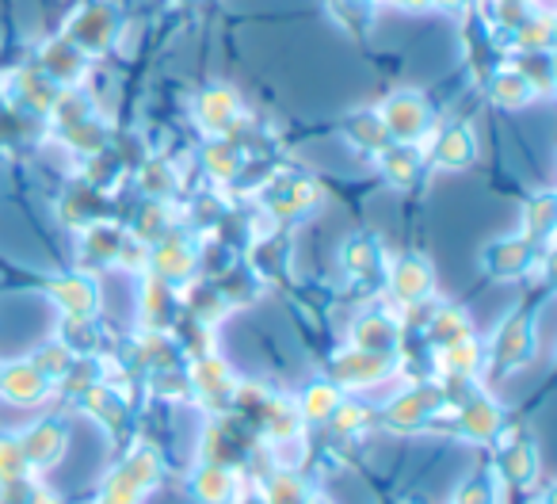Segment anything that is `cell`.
I'll list each match as a JSON object with an SVG mask.
<instances>
[{
    "mask_svg": "<svg viewBox=\"0 0 557 504\" xmlns=\"http://www.w3.org/2000/svg\"><path fill=\"white\" fill-rule=\"evenodd\" d=\"M424 119H428V108L420 103V96H394V100L386 103L382 126L394 131V134H401V138H412V134H420Z\"/></svg>",
    "mask_w": 557,
    "mask_h": 504,
    "instance_id": "cell-1",
    "label": "cell"
},
{
    "mask_svg": "<svg viewBox=\"0 0 557 504\" xmlns=\"http://www.w3.org/2000/svg\"><path fill=\"white\" fill-rule=\"evenodd\" d=\"M195 496L202 504H233V496H237V474L230 466H202L195 474Z\"/></svg>",
    "mask_w": 557,
    "mask_h": 504,
    "instance_id": "cell-2",
    "label": "cell"
},
{
    "mask_svg": "<svg viewBox=\"0 0 557 504\" xmlns=\"http://www.w3.org/2000/svg\"><path fill=\"white\" fill-rule=\"evenodd\" d=\"M42 386H47V374L39 371V367L32 364H20V367H9V371L0 374V390L12 397V402H35V397L42 394Z\"/></svg>",
    "mask_w": 557,
    "mask_h": 504,
    "instance_id": "cell-3",
    "label": "cell"
},
{
    "mask_svg": "<svg viewBox=\"0 0 557 504\" xmlns=\"http://www.w3.org/2000/svg\"><path fill=\"white\" fill-rule=\"evenodd\" d=\"M24 458L27 463H39V466H50L58 455H62V447H65V440H62V432H58L54 425H42V428H35L32 435H27L24 443Z\"/></svg>",
    "mask_w": 557,
    "mask_h": 504,
    "instance_id": "cell-4",
    "label": "cell"
},
{
    "mask_svg": "<svg viewBox=\"0 0 557 504\" xmlns=\"http://www.w3.org/2000/svg\"><path fill=\"white\" fill-rule=\"evenodd\" d=\"M496 425H500V413H496L493 402H470L462 409V435H470V440L496 435Z\"/></svg>",
    "mask_w": 557,
    "mask_h": 504,
    "instance_id": "cell-5",
    "label": "cell"
},
{
    "mask_svg": "<svg viewBox=\"0 0 557 504\" xmlns=\"http://www.w3.org/2000/svg\"><path fill=\"white\" fill-rule=\"evenodd\" d=\"M394 287L401 298H424L428 295V265L424 260H401L394 272Z\"/></svg>",
    "mask_w": 557,
    "mask_h": 504,
    "instance_id": "cell-6",
    "label": "cell"
},
{
    "mask_svg": "<svg viewBox=\"0 0 557 504\" xmlns=\"http://www.w3.org/2000/svg\"><path fill=\"white\" fill-rule=\"evenodd\" d=\"M356 344L363 352H382L394 344V321L386 318H367L363 325L356 329Z\"/></svg>",
    "mask_w": 557,
    "mask_h": 504,
    "instance_id": "cell-7",
    "label": "cell"
},
{
    "mask_svg": "<svg viewBox=\"0 0 557 504\" xmlns=\"http://www.w3.org/2000/svg\"><path fill=\"white\" fill-rule=\"evenodd\" d=\"M54 291H58V298H62L65 310L77 314V318H85V314L92 310V298L96 295H92V287H88L85 280H62Z\"/></svg>",
    "mask_w": 557,
    "mask_h": 504,
    "instance_id": "cell-8",
    "label": "cell"
},
{
    "mask_svg": "<svg viewBox=\"0 0 557 504\" xmlns=\"http://www.w3.org/2000/svg\"><path fill=\"white\" fill-rule=\"evenodd\" d=\"M157 268H161L164 275H184L187 268H191V253H187L184 241L172 237L169 245L157 248Z\"/></svg>",
    "mask_w": 557,
    "mask_h": 504,
    "instance_id": "cell-9",
    "label": "cell"
},
{
    "mask_svg": "<svg viewBox=\"0 0 557 504\" xmlns=\"http://www.w3.org/2000/svg\"><path fill=\"white\" fill-rule=\"evenodd\" d=\"M341 394H336L333 386H313L310 394H306V417H313V420H325V417H333L336 409H341Z\"/></svg>",
    "mask_w": 557,
    "mask_h": 504,
    "instance_id": "cell-10",
    "label": "cell"
},
{
    "mask_svg": "<svg viewBox=\"0 0 557 504\" xmlns=\"http://www.w3.org/2000/svg\"><path fill=\"white\" fill-rule=\"evenodd\" d=\"M440 161L443 164H466L470 161V134L466 131H450L440 142Z\"/></svg>",
    "mask_w": 557,
    "mask_h": 504,
    "instance_id": "cell-11",
    "label": "cell"
},
{
    "mask_svg": "<svg viewBox=\"0 0 557 504\" xmlns=\"http://www.w3.org/2000/svg\"><path fill=\"white\" fill-rule=\"evenodd\" d=\"M202 111H207V123L210 126H222L225 119L237 111V103H233V96L230 93H210L207 100H202Z\"/></svg>",
    "mask_w": 557,
    "mask_h": 504,
    "instance_id": "cell-12",
    "label": "cell"
},
{
    "mask_svg": "<svg viewBox=\"0 0 557 504\" xmlns=\"http://www.w3.org/2000/svg\"><path fill=\"white\" fill-rule=\"evenodd\" d=\"M27 466V458H24V447L20 443H0V478H20V470Z\"/></svg>",
    "mask_w": 557,
    "mask_h": 504,
    "instance_id": "cell-13",
    "label": "cell"
},
{
    "mask_svg": "<svg viewBox=\"0 0 557 504\" xmlns=\"http://www.w3.org/2000/svg\"><path fill=\"white\" fill-rule=\"evenodd\" d=\"M386 169L389 176L401 184V180L412 176V169H417V161H412V153H405V149H394V153H386Z\"/></svg>",
    "mask_w": 557,
    "mask_h": 504,
    "instance_id": "cell-14",
    "label": "cell"
},
{
    "mask_svg": "<svg viewBox=\"0 0 557 504\" xmlns=\"http://www.w3.org/2000/svg\"><path fill=\"white\" fill-rule=\"evenodd\" d=\"M508 474L511 478H527V474H531V455H527V447H519L516 455H508Z\"/></svg>",
    "mask_w": 557,
    "mask_h": 504,
    "instance_id": "cell-15",
    "label": "cell"
},
{
    "mask_svg": "<svg viewBox=\"0 0 557 504\" xmlns=\"http://www.w3.org/2000/svg\"><path fill=\"white\" fill-rule=\"evenodd\" d=\"M32 504H62V501H58L54 493H35V501H32Z\"/></svg>",
    "mask_w": 557,
    "mask_h": 504,
    "instance_id": "cell-16",
    "label": "cell"
}]
</instances>
